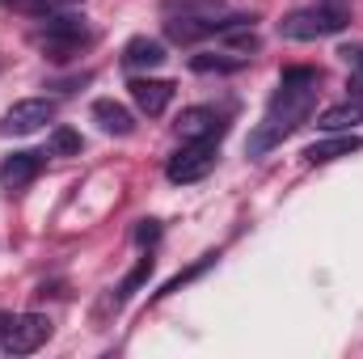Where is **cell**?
Wrapping results in <instances>:
<instances>
[{"instance_id": "cell-1", "label": "cell", "mask_w": 363, "mask_h": 359, "mask_svg": "<svg viewBox=\"0 0 363 359\" xmlns=\"http://www.w3.org/2000/svg\"><path fill=\"white\" fill-rule=\"evenodd\" d=\"M317 81H321L317 68H283L279 89H274L262 123H258V127L250 131V140H245V153H250V157L271 153L274 144H283V140L313 114V106H317Z\"/></svg>"}, {"instance_id": "cell-2", "label": "cell", "mask_w": 363, "mask_h": 359, "mask_svg": "<svg viewBox=\"0 0 363 359\" xmlns=\"http://www.w3.org/2000/svg\"><path fill=\"white\" fill-rule=\"evenodd\" d=\"M351 21V9L342 0H317L308 9H296L279 21V34L291 38V43H313V38H330V34H342Z\"/></svg>"}, {"instance_id": "cell-3", "label": "cell", "mask_w": 363, "mask_h": 359, "mask_svg": "<svg viewBox=\"0 0 363 359\" xmlns=\"http://www.w3.org/2000/svg\"><path fill=\"white\" fill-rule=\"evenodd\" d=\"M216 144L220 140H182V148L169 157V165H165V178L186 186V182H203L211 170H216Z\"/></svg>"}, {"instance_id": "cell-4", "label": "cell", "mask_w": 363, "mask_h": 359, "mask_svg": "<svg viewBox=\"0 0 363 359\" xmlns=\"http://www.w3.org/2000/svg\"><path fill=\"white\" fill-rule=\"evenodd\" d=\"M85 43H89L85 21H81V17H68V13L47 17L43 30H38V47H43L51 60H68V55H72L77 47H85Z\"/></svg>"}, {"instance_id": "cell-5", "label": "cell", "mask_w": 363, "mask_h": 359, "mask_svg": "<svg viewBox=\"0 0 363 359\" xmlns=\"http://www.w3.org/2000/svg\"><path fill=\"white\" fill-rule=\"evenodd\" d=\"M47 338H51V321L43 313H17V317L4 321V338L0 343H4L9 355H34Z\"/></svg>"}, {"instance_id": "cell-6", "label": "cell", "mask_w": 363, "mask_h": 359, "mask_svg": "<svg viewBox=\"0 0 363 359\" xmlns=\"http://www.w3.org/2000/svg\"><path fill=\"white\" fill-rule=\"evenodd\" d=\"M55 118V101L51 97H21L4 110L0 118V136H34L38 127H47Z\"/></svg>"}, {"instance_id": "cell-7", "label": "cell", "mask_w": 363, "mask_h": 359, "mask_svg": "<svg viewBox=\"0 0 363 359\" xmlns=\"http://www.w3.org/2000/svg\"><path fill=\"white\" fill-rule=\"evenodd\" d=\"M131 101L140 106V114H148V118H157V114H165L169 110V101H174V81H157V77H135L131 85Z\"/></svg>"}, {"instance_id": "cell-8", "label": "cell", "mask_w": 363, "mask_h": 359, "mask_svg": "<svg viewBox=\"0 0 363 359\" xmlns=\"http://www.w3.org/2000/svg\"><path fill=\"white\" fill-rule=\"evenodd\" d=\"M178 136L182 140H220L224 136V118L211 106H186L178 114Z\"/></svg>"}, {"instance_id": "cell-9", "label": "cell", "mask_w": 363, "mask_h": 359, "mask_svg": "<svg viewBox=\"0 0 363 359\" xmlns=\"http://www.w3.org/2000/svg\"><path fill=\"white\" fill-rule=\"evenodd\" d=\"M363 140L355 131H334L330 140H317V144H308L304 148V161L308 165H330V161H338V157H351V153H359Z\"/></svg>"}, {"instance_id": "cell-10", "label": "cell", "mask_w": 363, "mask_h": 359, "mask_svg": "<svg viewBox=\"0 0 363 359\" xmlns=\"http://www.w3.org/2000/svg\"><path fill=\"white\" fill-rule=\"evenodd\" d=\"M43 174V153H13L0 161V186L4 190H21Z\"/></svg>"}, {"instance_id": "cell-11", "label": "cell", "mask_w": 363, "mask_h": 359, "mask_svg": "<svg viewBox=\"0 0 363 359\" xmlns=\"http://www.w3.org/2000/svg\"><path fill=\"white\" fill-rule=\"evenodd\" d=\"M93 123H97L106 136H131V131H135L131 110H127L123 101H114V97H97V101H93Z\"/></svg>"}, {"instance_id": "cell-12", "label": "cell", "mask_w": 363, "mask_h": 359, "mask_svg": "<svg viewBox=\"0 0 363 359\" xmlns=\"http://www.w3.org/2000/svg\"><path fill=\"white\" fill-rule=\"evenodd\" d=\"M355 123H363V101H355V97H347V101H338V106H330V110L317 114V127H321L325 136H334V131H351Z\"/></svg>"}, {"instance_id": "cell-13", "label": "cell", "mask_w": 363, "mask_h": 359, "mask_svg": "<svg viewBox=\"0 0 363 359\" xmlns=\"http://www.w3.org/2000/svg\"><path fill=\"white\" fill-rule=\"evenodd\" d=\"M123 64H127V68H161V64H165V43L140 34V38H131V43L123 47Z\"/></svg>"}, {"instance_id": "cell-14", "label": "cell", "mask_w": 363, "mask_h": 359, "mask_svg": "<svg viewBox=\"0 0 363 359\" xmlns=\"http://www.w3.org/2000/svg\"><path fill=\"white\" fill-rule=\"evenodd\" d=\"M190 68L194 72H237V68H245V55H233V51H224V55H194Z\"/></svg>"}, {"instance_id": "cell-15", "label": "cell", "mask_w": 363, "mask_h": 359, "mask_svg": "<svg viewBox=\"0 0 363 359\" xmlns=\"http://www.w3.org/2000/svg\"><path fill=\"white\" fill-rule=\"evenodd\" d=\"M47 153H51V157H81V131L55 127V131L47 136Z\"/></svg>"}, {"instance_id": "cell-16", "label": "cell", "mask_w": 363, "mask_h": 359, "mask_svg": "<svg viewBox=\"0 0 363 359\" xmlns=\"http://www.w3.org/2000/svg\"><path fill=\"white\" fill-rule=\"evenodd\" d=\"M148 275H152V258H140L135 267L127 270V279H123V283L114 287V300H131V296H135V292H140V287L148 283Z\"/></svg>"}, {"instance_id": "cell-17", "label": "cell", "mask_w": 363, "mask_h": 359, "mask_svg": "<svg viewBox=\"0 0 363 359\" xmlns=\"http://www.w3.org/2000/svg\"><path fill=\"white\" fill-rule=\"evenodd\" d=\"M224 9V0H165V13H182V17H216Z\"/></svg>"}, {"instance_id": "cell-18", "label": "cell", "mask_w": 363, "mask_h": 359, "mask_svg": "<svg viewBox=\"0 0 363 359\" xmlns=\"http://www.w3.org/2000/svg\"><path fill=\"white\" fill-rule=\"evenodd\" d=\"M211 263H216V254H207L203 263H194V267H190V270H182V275H174V279H169V283H165V287H161L157 296H174V292H182V283H190L194 275H203V270L211 267Z\"/></svg>"}, {"instance_id": "cell-19", "label": "cell", "mask_w": 363, "mask_h": 359, "mask_svg": "<svg viewBox=\"0 0 363 359\" xmlns=\"http://www.w3.org/2000/svg\"><path fill=\"white\" fill-rule=\"evenodd\" d=\"M135 241H140V245H157V241H161V220H140Z\"/></svg>"}, {"instance_id": "cell-20", "label": "cell", "mask_w": 363, "mask_h": 359, "mask_svg": "<svg viewBox=\"0 0 363 359\" xmlns=\"http://www.w3.org/2000/svg\"><path fill=\"white\" fill-rule=\"evenodd\" d=\"M338 55L351 64V72H363V43H351V47H342Z\"/></svg>"}, {"instance_id": "cell-21", "label": "cell", "mask_w": 363, "mask_h": 359, "mask_svg": "<svg viewBox=\"0 0 363 359\" xmlns=\"http://www.w3.org/2000/svg\"><path fill=\"white\" fill-rule=\"evenodd\" d=\"M347 89H351V97H355V101H363V72H351Z\"/></svg>"}, {"instance_id": "cell-22", "label": "cell", "mask_w": 363, "mask_h": 359, "mask_svg": "<svg viewBox=\"0 0 363 359\" xmlns=\"http://www.w3.org/2000/svg\"><path fill=\"white\" fill-rule=\"evenodd\" d=\"M43 4H60V9H68V4H85V0H43Z\"/></svg>"}]
</instances>
